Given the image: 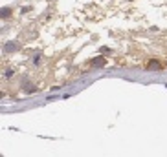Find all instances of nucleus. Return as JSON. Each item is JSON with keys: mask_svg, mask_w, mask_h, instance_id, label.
<instances>
[{"mask_svg": "<svg viewBox=\"0 0 167 157\" xmlns=\"http://www.w3.org/2000/svg\"><path fill=\"white\" fill-rule=\"evenodd\" d=\"M9 13H11V11H9V9H8V8H6V9H2V15H4V17H8V15H9Z\"/></svg>", "mask_w": 167, "mask_h": 157, "instance_id": "obj_2", "label": "nucleus"}, {"mask_svg": "<svg viewBox=\"0 0 167 157\" xmlns=\"http://www.w3.org/2000/svg\"><path fill=\"white\" fill-rule=\"evenodd\" d=\"M149 70H160V62H156V60H153V62H149V66H147Z\"/></svg>", "mask_w": 167, "mask_h": 157, "instance_id": "obj_1", "label": "nucleus"}]
</instances>
